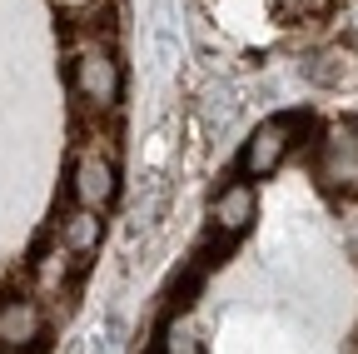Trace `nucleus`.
<instances>
[{
	"label": "nucleus",
	"instance_id": "nucleus-1",
	"mask_svg": "<svg viewBox=\"0 0 358 354\" xmlns=\"http://www.w3.org/2000/svg\"><path fill=\"white\" fill-rule=\"evenodd\" d=\"M70 85H75V95H80L90 110H115V105H120L124 75H120V60H115V50L105 46V40H100L95 30H90V35H80V46H75Z\"/></svg>",
	"mask_w": 358,
	"mask_h": 354
},
{
	"label": "nucleus",
	"instance_id": "nucleus-2",
	"mask_svg": "<svg viewBox=\"0 0 358 354\" xmlns=\"http://www.w3.org/2000/svg\"><path fill=\"white\" fill-rule=\"evenodd\" d=\"M299 125H303V115H274V120H264L244 140V150H239V175L244 180H268V175H279V165L294 150Z\"/></svg>",
	"mask_w": 358,
	"mask_h": 354
},
{
	"label": "nucleus",
	"instance_id": "nucleus-3",
	"mask_svg": "<svg viewBox=\"0 0 358 354\" xmlns=\"http://www.w3.org/2000/svg\"><path fill=\"white\" fill-rule=\"evenodd\" d=\"M115 190H120L115 155H110V150H100V145H85V150L75 155V165H70V195H75V205H80V210L105 215V210H110V200H115Z\"/></svg>",
	"mask_w": 358,
	"mask_h": 354
},
{
	"label": "nucleus",
	"instance_id": "nucleus-4",
	"mask_svg": "<svg viewBox=\"0 0 358 354\" xmlns=\"http://www.w3.org/2000/svg\"><path fill=\"white\" fill-rule=\"evenodd\" d=\"M254 219H259V190H254L249 180H229V185L214 190V200H209V225H214V235L239 240Z\"/></svg>",
	"mask_w": 358,
	"mask_h": 354
},
{
	"label": "nucleus",
	"instance_id": "nucleus-5",
	"mask_svg": "<svg viewBox=\"0 0 358 354\" xmlns=\"http://www.w3.org/2000/svg\"><path fill=\"white\" fill-rule=\"evenodd\" d=\"M319 175L338 190H358V130H329L324 145H319Z\"/></svg>",
	"mask_w": 358,
	"mask_h": 354
},
{
	"label": "nucleus",
	"instance_id": "nucleus-6",
	"mask_svg": "<svg viewBox=\"0 0 358 354\" xmlns=\"http://www.w3.org/2000/svg\"><path fill=\"white\" fill-rule=\"evenodd\" d=\"M45 329V309L30 294H6L0 299V349H30Z\"/></svg>",
	"mask_w": 358,
	"mask_h": 354
},
{
	"label": "nucleus",
	"instance_id": "nucleus-7",
	"mask_svg": "<svg viewBox=\"0 0 358 354\" xmlns=\"http://www.w3.org/2000/svg\"><path fill=\"white\" fill-rule=\"evenodd\" d=\"M75 264H80V254H75L65 240H55V245H45V250L30 259V280H35V290H40L45 299H50V294H60V290L70 285Z\"/></svg>",
	"mask_w": 358,
	"mask_h": 354
},
{
	"label": "nucleus",
	"instance_id": "nucleus-8",
	"mask_svg": "<svg viewBox=\"0 0 358 354\" xmlns=\"http://www.w3.org/2000/svg\"><path fill=\"white\" fill-rule=\"evenodd\" d=\"M100 235H105V219H100L95 210H75V215L60 219V240H65L75 254H90V250L100 245Z\"/></svg>",
	"mask_w": 358,
	"mask_h": 354
},
{
	"label": "nucleus",
	"instance_id": "nucleus-9",
	"mask_svg": "<svg viewBox=\"0 0 358 354\" xmlns=\"http://www.w3.org/2000/svg\"><path fill=\"white\" fill-rule=\"evenodd\" d=\"M348 55L343 50H324V55H313V60H303V75L313 80V85H338V80H348Z\"/></svg>",
	"mask_w": 358,
	"mask_h": 354
},
{
	"label": "nucleus",
	"instance_id": "nucleus-10",
	"mask_svg": "<svg viewBox=\"0 0 358 354\" xmlns=\"http://www.w3.org/2000/svg\"><path fill=\"white\" fill-rule=\"evenodd\" d=\"M234 110H239V100H234L229 85H214V90L204 95V125H209V130H214V125H229Z\"/></svg>",
	"mask_w": 358,
	"mask_h": 354
},
{
	"label": "nucleus",
	"instance_id": "nucleus-11",
	"mask_svg": "<svg viewBox=\"0 0 358 354\" xmlns=\"http://www.w3.org/2000/svg\"><path fill=\"white\" fill-rule=\"evenodd\" d=\"M274 6H279V15H289V20H308V15H324L329 0H274Z\"/></svg>",
	"mask_w": 358,
	"mask_h": 354
},
{
	"label": "nucleus",
	"instance_id": "nucleus-12",
	"mask_svg": "<svg viewBox=\"0 0 358 354\" xmlns=\"http://www.w3.org/2000/svg\"><path fill=\"white\" fill-rule=\"evenodd\" d=\"M164 354H204V344H199V334H189V329H169Z\"/></svg>",
	"mask_w": 358,
	"mask_h": 354
},
{
	"label": "nucleus",
	"instance_id": "nucleus-13",
	"mask_svg": "<svg viewBox=\"0 0 358 354\" xmlns=\"http://www.w3.org/2000/svg\"><path fill=\"white\" fill-rule=\"evenodd\" d=\"M348 250H353V254H358V215H353V219H348Z\"/></svg>",
	"mask_w": 358,
	"mask_h": 354
},
{
	"label": "nucleus",
	"instance_id": "nucleus-14",
	"mask_svg": "<svg viewBox=\"0 0 358 354\" xmlns=\"http://www.w3.org/2000/svg\"><path fill=\"white\" fill-rule=\"evenodd\" d=\"M60 6H95V0H60Z\"/></svg>",
	"mask_w": 358,
	"mask_h": 354
}]
</instances>
